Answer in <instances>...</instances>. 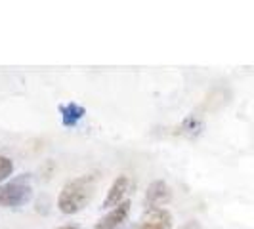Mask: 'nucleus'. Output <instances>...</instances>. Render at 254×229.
Here are the masks:
<instances>
[{"label":"nucleus","instance_id":"f257e3e1","mask_svg":"<svg viewBox=\"0 0 254 229\" xmlns=\"http://www.w3.org/2000/svg\"><path fill=\"white\" fill-rule=\"evenodd\" d=\"M96 187H98V176L96 174H84V176H78V178L67 181L64 189L60 191L58 208L67 216L80 212L92 201Z\"/></svg>","mask_w":254,"mask_h":229},{"label":"nucleus","instance_id":"f03ea898","mask_svg":"<svg viewBox=\"0 0 254 229\" xmlns=\"http://www.w3.org/2000/svg\"><path fill=\"white\" fill-rule=\"evenodd\" d=\"M31 197H33V187L29 183V174H21L0 187V206L6 208H19L29 203Z\"/></svg>","mask_w":254,"mask_h":229},{"label":"nucleus","instance_id":"7ed1b4c3","mask_svg":"<svg viewBox=\"0 0 254 229\" xmlns=\"http://www.w3.org/2000/svg\"><path fill=\"white\" fill-rule=\"evenodd\" d=\"M172 214L165 208H147L136 229H170Z\"/></svg>","mask_w":254,"mask_h":229},{"label":"nucleus","instance_id":"20e7f679","mask_svg":"<svg viewBox=\"0 0 254 229\" xmlns=\"http://www.w3.org/2000/svg\"><path fill=\"white\" fill-rule=\"evenodd\" d=\"M170 199H172L170 185L163 179H157V181L149 183V187L145 191V204L149 208H159V206L168 203Z\"/></svg>","mask_w":254,"mask_h":229},{"label":"nucleus","instance_id":"39448f33","mask_svg":"<svg viewBox=\"0 0 254 229\" xmlns=\"http://www.w3.org/2000/svg\"><path fill=\"white\" fill-rule=\"evenodd\" d=\"M130 206H132L130 201H125V203H121L119 206H115L107 216L102 218V220L98 222L96 229H119L127 222L128 214H130Z\"/></svg>","mask_w":254,"mask_h":229},{"label":"nucleus","instance_id":"423d86ee","mask_svg":"<svg viewBox=\"0 0 254 229\" xmlns=\"http://www.w3.org/2000/svg\"><path fill=\"white\" fill-rule=\"evenodd\" d=\"M128 185H130L128 176H119L115 179L113 185L109 187L105 199H103V208H115L121 203H125V195L128 193Z\"/></svg>","mask_w":254,"mask_h":229},{"label":"nucleus","instance_id":"0eeeda50","mask_svg":"<svg viewBox=\"0 0 254 229\" xmlns=\"http://www.w3.org/2000/svg\"><path fill=\"white\" fill-rule=\"evenodd\" d=\"M60 113H62V122L65 128H73L78 124V120L86 114V109L78 103H65L60 105Z\"/></svg>","mask_w":254,"mask_h":229},{"label":"nucleus","instance_id":"6e6552de","mask_svg":"<svg viewBox=\"0 0 254 229\" xmlns=\"http://www.w3.org/2000/svg\"><path fill=\"white\" fill-rule=\"evenodd\" d=\"M12 172H13V163L8 157L0 155V181L6 179L8 176H12Z\"/></svg>","mask_w":254,"mask_h":229},{"label":"nucleus","instance_id":"1a4fd4ad","mask_svg":"<svg viewBox=\"0 0 254 229\" xmlns=\"http://www.w3.org/2000/svg\"><path fill=\"white\" fill-rule=\"evenodd\" d=\"M180 229H203V228H201V224H199V222L191 220V222H188V224H184Z\"/></svg>","mask_w":254,"mask_h":229},{"label":"nucleus","instance_id":"9d476101","mask_svg":"<svg viewBox=\"0 0 254 229\" xmlns=\"http://www.w3.org/2000/svg\"><path fill=\"white\" fill-rule=\"evenodd\" d=\"M58 229H76V228H73V226H64V228H58Z\"/></svg>","mask_w":254,"mask_h":229}]
</instances>
